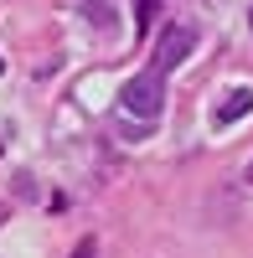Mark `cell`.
<instances>
[{
    "label": "cell",
    "mask_w": 253,
    "mask_h": 258,
    "mask_svg": "<svg viewBox=\"0 0 253 258\" xmlns=\"http://www.w3.org/2000/svg\"><path fill=\"white\" fill-rule=\"evenodd\" d=\"M119 109H124V114H135L140 124H155L160 109H165V73H155V68L135 73V78L119 88Z\"/></svg>",
    "instance_id": "cell-1"
},
{
    "label": "cell",
    "mask_w": 253,
    "mask_h": 258,
    "mask_svg": "<svg viewBox=\"0 0 253 258\" xmlns=\"http://www.w3.org/2000/svg\"><path fill=\"white\" fill-rule=\"evenodd\" d=\"M248 181H253V165H248Z\"/></svg>",
    "instance_id": "cell-6"
},
{
    "label": "cell",
    "mask_w": 253,
    "mask_h": 258,
    "mask_svg": "<svg viewBox=\"0 0 253 258\" xmlns=\"http://www.w3.org/2000/svg\"><path fill=\"white\" fill-rule=\"evenodd\" d=\"M253 114V88H233V93H227L222 103H217V124H238V119H248Z\"/></svg>",
    "instance_id": "cell-3"
},
{
    "label": "cell",
    "mask_w": 253,
    "mask_h": 258,
    "mask_svg": "<svg viewBox=\"0 0 253 258\" xmlns=\"http://www.w3.org/2000/svg\"><path fill=\"white\" fill-rule=\"evenodd\" d=\"M73 258H93V238H83V243L73 248Z\"/></svg>",
    "instance_id": "cell-5"
},
{
    "label": "cell",
    "mask_w": 253,
    "mask_h": 258,
    "mask_svg": "<svg viewBox=\"0 0 253 258\" xmlns=\"http://www.w3.org/2000/svg\"><path fill=\"white\" fill-rule=\"evenodd\" d=\"M197 41H202V31L192 26V21H171V26L160 31V41H155V52H150V68L171 78V68H181V62L192 57V47H197Z\"/></svg>",
    "instance_id": "cell-2"
},
{
    "label": "cell",
    "mask_w": 253,
    "mask_h": 258,
    "mask_svg": "<svg viewBox=\"0 0 253 258\" xmlns=\"http://www.w3.org/2000/svg\"><path fill=\"white\" fill-rule=\"evenodd\" d=\"M248 21H253V11H248Z\"/></svg>",
    "instance_id": "cell-7"
},
{
    "label": "cell",
    "mask_w": 253,
    "mask_h": 258,
    "mask_svg": "<svg viewBox=\"0 0 253 258\" xmlns=\"http://www.w3.org/2000/svg\"><path fill=\"white\" fill-rule=\"evenodd\" d=\"M83 11L93 16V26H98V31H114V21H119V16H114V6H109V0H83Z\"/></svg>",
    "instance_id": "cell-4"
}]
</instances>
